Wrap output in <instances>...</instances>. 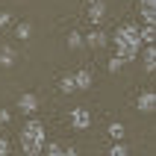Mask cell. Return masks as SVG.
I'll return each mask as SVG.
<instances>
[{
    "label": "cell",
    "mask_w": 156,
    "mask_h": 156,
    "mask_svg": "<svg viewBox=\"0 0 156 156\" xmlns=\"http://www.w3.org/2000/svg\"><path fill=\"white\" fill-rule=\"evenodd\" d=\"M62 150H65V147H59V144H47V150H41V153H47V156H62Z\"/></svg>",
    "instance_id": "d6986e66"
},
{
    "label": "cell",
    "mask_w": 156,
    "mask_h": 156,
    "mask_svg": "<svg viewBox=\"0 0 156 156\" xmlns=\"http://www.w3.org/2000/svg\"><path fill=\"white\" fill-rule=\"evenodd\" d=\"M103 15H106V3L103 0H91V3H88V18H91V24H100Z\"/></svg>",
    "instance_id": "5b68a950"
},
{
    "label": "cell",
    "mask_w": 156,
    "mask_h": 156,
    "mask_svg": "<svg viewBox=\"0 0 156 156\" xmlns=\"http://www.w3.org/2000/svg\"><path fill=\"white\" fill-rule=\"evenodd\" d=\"M0 65H3V68H12V65H15V50L6 47V44L0 47Z\"/></svg>",
    "instance_id": "8fae6325"
},
{
    "label": "cell",
    "mask_w": 156,
    "mask_h": 156,
    "mask_svg": "<svg viewBox=\"0 0 156 156\" xmlns=\"http://www.w3.org/2000/svg\"><path fill=\"white\" fill-rule=\"evenodd\" d=\"M68 47H71V50L86 47V44H83V35H80V33H68Z\"/></svg>",
    "instance_id": "9a60e30c"
},
{
    "label": "cell",
    "mask_w": 156,
    "mask_h": 156,
    "mask_svg": "<svg viewBox=\"0 0 156 156\" xmlns=\"http://www.w3.org/2000/svg\"><path fill=\"white\" fill-rule=\"evenodd\" d=\"M139 12L144 18V24H153L156 21V0H139Z\"/></svg>",
    "instance_id": "277c9868"
},
{
    "label": "cell",
    "mask_w": 156,
    "mask_h": 156,
    "mask_svg": "<svg viewBox=\"0 0 156 156\" xmlns=\"http://www.w3.org/2000/svg\"><path fill=\"white\" fill-rule=\"evenodd\" d=\"M6 153H9V139L0 136V156H6Z\"/></svg>",
    "instance_id": "ffe728a7"
},
{
    "label": "cell",
    "mask_w": 156,
    "mask_h": 156,
    "mask_svg": "<svg viewBox=\"0 0 156 156\" xmlns=\"http://www.w3.org/2000/svg\"><path fill=\"white\" fill-rule=\"evenodd\" d=\"M18 109H21V112H27V115H33L35 109H38V97L30 94V91H27V94H21V100H18Z\"/></svg>",
    "instance_id": "8992f818"
},
{
    "label": "cell",
    "mask_w": 156,
    "mask_h": 156,
    "mask_svg": "<svg viewBox=\"0 0 156 156\" xmlns=\"http://www.w3.org/2000/svg\"><path fill=\"white\" fill-rule=\"evenodd\" d=\"M109 136H112L115 141L124 139V124H109Z\"/></svg>",
    "instance_id": "e0dca14e"
},
{
    "label": "cell",
    "mask_w": 156,
    "mask_h": 156,
    "mask_svg": "<svg viewBox=\"0 0 156 156\" xmlns=\"http://www.w3.org/2000/svg\"><path fill=\"white\" fill-rule=\"evenodd\" d=\"M83 44H88V47H103V44H106V35H103V33H97V30H94V33L83 35Z\"/></svg>",
    "instance_id": "30bf717a"
},
{
    "label": "cell",
    "mask_w": 156,
    "mask_h": 156,
    "mask_svg": "<svg viewBox=\"0 0 156 156\" xmlns=\"http://www.w3.org/2000/svg\"><path fill=\"white\" fill-rule=\"evenodd\" d=\"M109 156H130L127 153V144H124V141H115L112 147H109Z\"/></svg>",
    "instance_id": "2e32d148"
},
{
    "label": "cell",
    "mask_w": 156,
    "mask_h": 156,
    "mask_svg": "<svg viewBox=\"0 0 156 156\" xmlns=\"http://www.w3.org/2000/svg\"><path fill=\"white\" fill-rule=\"evenodd\" d=\"M62 156H77V150H74V147H65V150H62Z\"/></svg>",
    "instance_id": "603a6c76"
},
{
    "label": "cell",
    "mask_w": 156,
    "mask_h": 156,
    "mask_svg": "<svg viewBox=\"0 0 156 156\" xmlns=\"http://www.w3.org/2000/svg\"><path fill=\"white\" fill-rule=\"evenodd\" d=\"M115 47H118V56L124 62H133L141 50V38H139V27L136 24H124L115 30Z\"/></svg>",
    "instance_id": "6da1fadb"
},
{
    "label": "cell",
    "mask_w": 156,
    "mask_h": 156,
    "mask_svg": "<svg viewBox=\"0 0 156 156\" xmlns=\"http://www.w3.org/2000/svg\"><path fill=\"white\" fill-rule=\"evenodd\" d=\"M59 91H65V94H71V91H77V86H74V74H68V77H62V83H59Z\"/></svg>",
    "instance_id": "5bb4252c"
},
{
    "label": "cell",
    "mask_w": 156,
    "mask_h": 156,
    "mask_svg": "<svg viewBox=\"0 0 156 156\" xmlns=\"http://www.w3.org/2000/svg\"><path fill=\"white\" fill-rule=\"evenodd\" d=\"M124 65H127V62H124L121 56H112V59H109V71H112V74H118V71H121Z\"/></svg>",
    "instance_id": "ac0fdd59"
},
{
    "label": "cell",
    "mask_w": 156,
    "mask_h": 156,
    "mask_svg": "<svg viewBox=\"0 0 156 156\" xmlns=\"http://www.w3.org/2000/svg\"><path fill=\"white\" fill-rule=\"evenodd\" d=\"M71 127H74V130H86V127H91V112H88L86 106L71 109Z\"/></svg>",
    "instance_id": "3957f363"
},
{
    "label": "cell",
    "mask_w": 156,
    "mask_h": 156,
    "mask_svg": "<svg viewBox=\"0 0 156 156\" xmlns=\"http://www.w3.org/2000/svg\"><path fill=\"white\" fill-rule=\"evenodd\" d=\"M139 38L144 44H153V38H156V30H153V24H144V30L139 27Z\"/></svg>",
    "instance_id": "4fadbf2b"
},
{
    "label": "cell",
    "mask_w": 156,
    "mask_h": 156,
    "mask_svg": "<svg viewBox=\"0 0 156 156\" xmlns=\"http://www.w3.org/2000/svg\"><path fill=\"white\" fill-rule=\"evenodd\" d=\"M9 21H12V15L9 12H0V27H9Z\"/></svg>",
    "instance_id": "7402d4cb"
},
{
    "label": "cell",
    "mask_w": 156,
    "mask_h": 156,
    "mask_svg": "<svg viewBox=\"0 0 156 156\" xmlns=\"http://www.w3.org/2000/svg\"><path fill=\"white\" fill-rule=\"evenodd\" d=\"M6 121H12V112L9 109H0V124H6Z\"/></svg>",
    "instance_id": "44dd1931"
},
{
    "label": "cell",
    "mask_w": 156,
    "mask_h": 156,
    "mask_svg": "<svg viewBox=\"0 0 156 156\" xmlns=\"http://www.w3.org/2000/svg\"><path fill=\"white\" fill-rule=\"evenodd\" d=\"M139 53H141V59H144V71L153 74V68H156V50H153V44H144V50H139Z\"/></svg>",
    "instance_id": "9c48e42d"
},
{
    "label": "cell",
    "mask_w": 156,
    "mask_h": 156,
    "mask_svg": "<svg viewBox=\"0 0 156 156\" xmlns=\"http://www.w3.org/2000/svg\"><path fill=\"white\" fill-rule=\"evenodd\" d=\"M44 141H47V136H44V124L41 121H27L24 130H21V147H24L27 156H38L44 150Z\"/></svg>",
    "instance_id": "7a4b0ae2"
},
{
    "label": "cell",
    "mask_w": 156,
    "mask_h": 156,
    "mask_svg": "<svg viewBox=\"0 0 156 156\" xmlns=\"http://www.w3.org/2000/svg\"><path fill=\"white\" fill-rule=\"evenodd\" d=\"M74 86L77 88H83V91H86V88H91L94 86V77H91V71H77V74H74Z\"/></svg>",
    "instance_id": "ba28073f"
},
{
    "label": "cell",
    "mask_w": 156,
    "mask_h": 156,
    "mask_svg": "<svg viewBox=\"0 0 156 156\" xmlns=\"http://www.w3.org/2000/svg\"><path fill=\"white\" fill-rule=\"evenodd\" d=\"M30 35H33V24H30V21H21V24L15 27V38H21V41H27Z\"/></svg>",
    "instance_id": "7c38bea8"
},
{
    "label": "cell",
    "mask_w": 156,
    "mask_h": 156,
    "mask_svg": "<svg viewBox=\"0 0 156 156\" xmlns=\"http://www.w3.org/2000/svg\"><path fill=\"white\" fill-rule=\"evenodd\" d=\"M136 109H139V112H153V109H156V94H153V91H144V94H139V103H136Z\"/></svg>",
    "instance_id": "52a82bcc"
}]
</instances>
